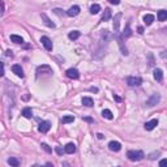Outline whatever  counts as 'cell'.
I'll use <instances>...</instances> for the list:
<instances>
[{"instance_id": "cell-6", "label": "cell", "mask_w": 167, "mask_h": 167, "mask_svg": "<svg viewBox=\"0 0 167 167\" xmlns=\"http://www.w3.org/2000/svg\"><path fill=\"white\" fill-rule=\"evenodd\" d=\"M67 77H69V79H72V80H77L80 77V72L77 71L76 68H69V69H67Z\"/></svg>"}, {"instance_id": "cell-10", "label": "cell", "mask_w": 167, "mask_h": 167, "mask_svg": "<svg viewBox=\"0 0 167 167\" xmlns=\"http://www.w3.org/2000/svg\"><path fill=\"white\" fill-rule=\"evenodd\" d=\"M120 19H122V13H118L115 16V21H114V30H115V35H119V25H120Z\"/></svg>"}, {"instance_id": "cell-39", "label": "cell", "mask_w": 167, "mask_h": 167, "mask_svg": "<svg viewBox=\"0 0 167 167\" xmlns=\"http://www.w3.org/2000/svg\"><path fill=\"white\" fill-rule=\"evenodd\" d=\"M137 30H138V33H140V34H143V33H144V27H141V26L138 27Z\"/></svg>"}, {"instance_id": "cell-19", "label": "cell", "mask_w": 167, "mask_h": 167, "mask_svg": "<svg viewBox=\"0 0 167 167\" xmlns=\"http://www.w3.org/2000/svg\"><path fill=\"white\" fill-rule=\"evenodd\" d=\"M157 17H158V20H159V21H166V20H167V10H165V9L158 10Z\"/></svg>"}, {"instance_id": "cell-37", "label": "cell", "mask_w": 167, "mask_h": 167, "mask_svg": "<svg viewBox=\"0 0 167 167\" xmlns=\"http://www.w3.org/2000/svg\"><path fill=\"white\" fill-rule=\"evenodd\" d=\"M43 167H54V165H52V163H50V162H47V163H46V165H45Z\"/></svg>"}, {"instance_id": "cell-45", "label": "cell", "mask_w": 167, "mask_h": 167, "mask_svg": "<svg viewBox=\"0 0 167 167\" xmlns=\"http://www.w3.org/2000/svg\"><path fill=\"white\" fill-rule=\"evenodd\" d=\"M165 31H166V33H167V29H165Z\"/></svg>"}, {"instance_id": "cell-40", "label": "cell", "mask_w": 167, "mask_h": 167, "mask_svg": "<svg viewBox=\"0 0 167 167\" xmlns=\"http://www.w3.org/2000/svg\"><path fill=\"white\" fill-rule=\"evenodd\" d=\"M3 76V74H4V63H1V73H0Z\"/></svg>"}, {"instance_id": "cell-8", "label": "cell", "mask_w": 167, "mask_h": 167, "mask_svg": "<svg viewBox=\"0 0 167 167\" xmlns=\"http://www.w3.org/2000/svg\"><path fill=\"white\" fill-rule=\"evenodd\" d=\"M12 72L16 74V76H19V77H22L25 76L24 74V69L21 68V65H19V64H15V65H12Z\"/></svg>"}, {"instance_id": "cell-28", "label": "cell", "mask_w": 167, "mask_h": 167, "mask_svg": "<svg viewBox=\"0 0 167 167\" xmlns=\"http://www.w3.org/2000/svg\"><path fill=\"white\" fill-rule=\"evenodd\" d=\"M41 146H42V148H43V149H45V150H46V151H47V153H51V151H52V149H51V148H50V146H48V145H47V144H45V143H43V144H42V145H41Z\"/></svg>"}, {"instance_id": "cell-29", "label": "cell", "mask_w": 167, "mask_h": 167, "mask_svg": "<svg viewBox=\"0 0 167 167\" xmlns=\"http://www.w3.org/2000/svg\"><path fill=\"white\" fill-rule=\"evenodd\" d=\"M159 167H167V158L159 161Z\"/></svg>"}, {"instance_id": "cell-13", "label": "cell", "mask_w": 167, "mask_h": 167, "mask_svg": "<svg viewBox=\"0 0 167 167\" xmlns=\"http://www.w3.org/2000/svg\"><path fill=\"white\" fill-rule=\"evenodd\" d=\"M64 151H65L67 154H73V153L76 151V145H74L73 143L67 144L65 146H64Z\"/></svg>"}, {"instance_id": "cell-25", "label": "cell", "mask_w": 167, "mask_h": 167, "mask_svg": "<svg viewBox=\"0 0 167 167\" xmlns=\"http://www.w3.org/2000/svg\"><path fill=\"white\" fill-rule=\"evenodd\" d=\"M73 120H74V116L73 115H65V116H63L62 123L63 124H68V123H72Z\"/></svg>"}, {"instance_id": "cell-34", "label": "cell", "mask_w": 167, "mask_h": 167, "mask_svg": "<svg viewBox=\"0 0 167 167\" xmlns=\"http://www.w3.org/2000/svg\"><path fill=\"white\" fill-rule=\"evenodd\" d=\"M110 3H111V4H115V5H118L119 4V0H110Z\"/></svg>"}, {"instance_id": "cell-32", "label": "cell", "mask_w": 167, "mask_h": 167, "mask_svg": "<svg viewBox=\"0 0 167 167\" xmlns=\"http://www.w3.org/2000/svg\"><path fill=\"white\" fill-rule=\"evenodd\" d=\"M161 58H163V59H167V51H163V52H161Z\"/></svg>"}, {"instance_id": "cell-24", "label": "cell", "mask_w": 167, "mask_h": 167, "mask_svg": "<svg viewBox=\"0 0 167 167\" xmlns=\"http://www.w3.org/2000/svg\"><path fill=\"white\" fill-rule=\"evenodd\" d=\"M153 21H154V16H153V15H145L144 16V22L148 26L153 24Z\"/></svg>"}, {"instance_id": "cell-15", "label": "cell", "mask_w": 167, "mask_h": 167, "mask_svg": "<svg viewBox=\"0 0 167 167\" xmlns=\"http://www.w3.org/2000/svg\"><path fill=\"white\" fill-rule=\"evenodd\" d=\"M41 17H42V20H43V22H45L46 25H47L48 27H55V24H54V22H52L51 20L48 19V17H47V15H46V13H42V15H41Z\"/></svg>"}, {"instance_id": "cell-17", "label": "cell", "mask_w": 167, "mask_h": 167, "mask_svg": "<svg viewBox=\"0 0 167 167\" xmlns=\"http://www.w3.org/2000/svg\"><path fill=\"white\" fill-rule=\"evenodd\" d=\"M80 35H81V33L79 30H73V31H71V33L68 34V38L71 41H76L77 38H80Z\"/></svg>"}, {"instance_id": "cell-1", "label": "cell", "mask_w": 167, "mask_h": 167, "mask_svg": "<svg viewBox=\"0 0 167 167\" xmlns=\"http://www.w3.org/2000/svg\"><path fill=\"white\" fill-rule=\"evenodd\" d=\"M127 157L132 162H138V161H141V159H144L145 154L143 150H129L127 153Z\"/></svg>"}, {"instance_id": "cell-16", "label": "cell", "mask_w": 167, "mask_h": 167, "mask_svg": "<svg viewBox=\"0 0 167 167\" xmlns=\"http://www.w3.org/2000/svg\"><path fill=\"white\" fill-rule=\"evenodd\" d=\"M22 116H24V118H26V119H31V118H33V111H31V108L30 107H25L22 110Z\"/></svg>"}, {"instance_id": "cell-11", "label": "cell", "mask_w": 167, "mask_h": 167, "mask_svg": "<svg viewBox=\"0 0 167 167\" xmlns=\"http://www.w3.org/2000/svg\"><path fill=\"white\" fill-rule=\"evenodd\" d=\"M108 149L112 151H120V149H122V144L118 143V141H111V143L108 144Z\"/></svg>"}, {"instance_id": "cell-44", "label": "cell", "mask_w": 167, "mask_h": 167, "mask_svg": "<svg viewBox=\"0 0 167 167\" xmlns=\"http://www.w3.org/2000/svg\"><path fill=\"white\" fill-rule=\"evenodd\" d=\"M33 167H39V166H37V165H34V166H33Z\"/></svg>"}, {"instance_id": "cell-26", "label": "cell", "mask_w": 167, "mask_h": 167, "mask_svg": "<svg viewBox=\"0 0 167 167\" xmlns=\"http://www.w3.org/2000/svg\"><path fill=\"white\" fill-rule=\"evenodd\" d=\"M131 35H132V30H131L129 24H127L125 29H124V33H123V38H128V37H131Z\"/></svg>"}, {"instance_id": "cell-7", "label": "cell", "mask_w": 167, "mask_h": 167, "mask_svg": "<svg viewBox=\"0 0 167 167\" xmlns=\"http://www.w3.org/2000/svg\"><path fill=\"white\" fill-rule=\"evenodd\" d=\"M41 42H42V45L45 46V48L47 50V51H52V42H51V39H50L48 37H42Z\"/></svg>"}, {"instance_id": "cell-33", "label": "cell", "mask_w": 167, "mask_h": 167, "mask_svg": "<svg viewBox=\"0 0 167 167\" xmlns=\"http://www.w3.org/2000/svg\"><path fill=\"white\" fill-rule=\"evenodd\" d=\"M85 122H88V123H94V120L91 119V118H84Z\"/></svg>"}, {"instance_id": "cell-30", "label": "cell", "mask_w": 167, "mask_h": 167, "mask_svg": "<svg viewBox=\"0 0 167 167\" xmlns=\"http://www.w3.org/2000/svg\"><path fill=\"white\" fill-rule=\"evenodd\" d=\"M55 150H56V153H58L59 155H62V154H63V149L60 148V146H56V149H55Z\"/></svg>"}, {"instance_id": "cell-14", "label": "cell", "mask_w": 167, "mask_h": 167, "mask_svg": "<svg viewBox=\"0 0 167 167\" xmlns=\"http://www.w3.org/2000/svg\"><path fill=\"white\" fill-rule=\"evenodd\" d=\"M153 76H154V79H155V80L161 82V81L163 80V72H162V69L155 68V69H154V72H153Z\"/></svg>"}, {"instance_id": "cell-3", "label": "cell", "mask_w": 167, "mask_h": 167, "mask_svg": "<svg viewBox=\"0 0 167 167\" xmlns=\"http://www.w3.org/2000/svg\"><path fill=\"white\" fill-rule=\"evenodd\" d=\"M41 74H52V69L48 65H41L37 68V76L39 77Z\"/></svg>"}, {"instance_id": "cell-20", "label": "cell", "mask_w": 167, "mask_h": 167, "mask_svg": "<svg viewBox=\"0 0 167 167\" xmlns=\"http://www.w3.org/2000/svg\"><path fill=\"white\" fill-rule=\"evenodd\" d=\"M110 19H111V9H110V8H106V9H105V13H103V16H102V20H101V21H103V22H106V21H108Z\"/></svg>"}, {"instance_id": "cell-22", "label": "cell", "mask_w": 167, "mask_h": 167, "mask_svg": "<svg viewBox=\"0 0 167 167\" xmlns=\"http://www.w3.org/2000/svg\"><path fill=\"white\" fill-rule=\"evenodd\" d=\"M8 163L12 167H19L20 166V161L17 158H15V157H10V158H8Z\"/></svg>"}, {"instance_id": "cell-38", "label": "cell", "mask_w": 167, "mask_h": 167, "mask_svg": "<svg viewBox=\"0 0 167 167\" xmlns=\"http://www.w3.org/2000/svg\"><path fill=\"white\" fill-rule=\"evenodd\" d=\"M90 91H93V93H97V91H98V88H90Z\"/></svg>"}, {"instance_id": "cell-36", "label": "cell", "mask_w": 167, "mask_h": 167, "mask_svg": "<svg viewBox=\"0 0 167 167\" xmlns=\"http://www.w3.org/2000/svg\"><path fill=\"white\" fill-rule=\"evenodd\" d=\"M62 166H63V167H71L68 162H63V163H62Z\"/></svg>"}, {"instance_id": "cell-4", "label": "cell", "mask_w": 167, "mask_h": 167, "mask_svg": "<svg viewBox=\"0 0 167 167\" xmlns=\"http://www.w3.org/2000/svg\"><path fill=\"white\" fill-rule=\"evenodd\" d=\"M159 101H161V95H159V94H153L151 97L146 101V106H149V107H153V106H155Z\"/></svg>"}, {"instance_id": "cell-27", "label": "cell", "mask_w": 167, "mask_h": 167, "mask_svg": "<svg viewBox=\"0 0 167 167\" xmlns=\"http://www.w3.org/2000/svg\"><path fill=\"white\" fill-rule=\"evenodd\" d=\"M99 10H101V7H99V4H93L90 7V13H91V15H97V13H99Z\"/></svg>"}, {"instance_id": "cell-5", "label": "cell", "mask_w": 167, "mask_h": 167, "mask_svg": "<svg viewBox=\"0 0 167 167\" xmlns=\"http://www.w3.org/2000/svg\"><path fill=\"white\" fill-rule=\"evenodd\" d=\"M50 128H51V123L47 122V120H45V122L39 123V125H38V131H39L41 133H47L50 131Z\"/></svg>"}, {"instance_id": "cell-35", "label": "cell", "mask_w": 167, "mask_h": 167, "mask_svg": "<svg viewBox=\"0 0 167 167\" xmlns=\"http://www.w3.org/2000/svg\"><path fill=\"white\" fill-rule=\"evenodd\" d=\"M5 52H7V56H10V58L13 56V55H12V51H10V50H7Z\"/></svg>"}, {"instance_id": "cell-2", "label": "cell", "mask_w": 167, "mask_h": 167, "mask_svg": "<svg viewBox=\"0 0 167 167\" xmlns=\"http://www.w3.org/2000/svg\"><path fill=\"white\" fill-rule=\"evenodd\" d=\"M127 85L128 86H140L141 84H143V79L141 77H138V76H129V77H127Z\"/></svg>"}, {"instance_id": "cell-21", "label": "cell", "mask_w": 167, "mask_h": 167, "mask_svg": "<svg viewBox=\"0 0 167 167\" xmlns=\"http://www.w3.org/2000/svg\"><path fill=\"white\" fill-rule=\"evenodd\" d=\"M82 105L86 106V107H91V106L94 105V102H93V99H91L90 97H84L82 98Z\"/></svg>"}, {"instance_id": "cell-23", "label": "cell", "mask_w": 167, "mask_h": 167, "mask_svg": "<svg viewBox=\"0 0 167 167\" xmlns=\"http://www.w3.org/2000/svg\"><path fill=\"white\" fill-rule=\"evenodd\" d=\"M102 116H103V118H106V119H108V120H112V119H114L112 112L110 111V110H107V108L102 111Z\"/></svg>"}, {"instance_id": "cell-31", "label": "cell", "mask_w": 167, "mask_h": 167, "mask_svg": "<svg viewBox=\"0 0 167 167\" xmlns=\"http://www.w3.org/2000/svg\"><path fill=\"white\" fill-rule=\"evenodd\" d=\"M155 155H159V153H157V154H155V153H153V154H150V155H149V159H155V158H157Z\"/></svg>"}, {"instance_id": "cell-18", "label": "cell", "mask_w": 167, "mask_h": 167, "mask_svg": "<svg viewBox=\"0 0 167 167\" xmlns=\"http://www.w3.org/2000/svg\"><path fill=\"white\" fill-rule=\"evenodd\" d=\"M10 41L12 42H15V43L17 45H22L24 43V39H22V37H20V35H16V34H12L10 35Z\"/></svg>"}, {"instance_id": "cell-43", "label": "cell", "mask_w": 167, "mask_h": 167, "mask_svg": "<svg viewBox=\"0 0 167 167\" xmlns=\"http://www.w3.org/2000/svg\"><path fill=\"white\" fill-rule=\"evenodd\" d=\"M97 136H98V138H103V134H102V133H98Z\"/></svg>"}, {"instance_id": "cell-9", "label": "cell", "mask_w": 167, "mask_h": 167, "mask_svg": "<svg viewBox=\"0 0 167 167\" xmlns=\"http://www.w3.org/2000/svg\"><path fill=\"white\" fill-rule=\"evenodd\" d=\"M79 13H80V7L79 5H73L67 10V16H69V17H74V16L79 15Z\"/></svg>"}, {"instance_id": "cell-12", "label": "cell", "mask_w": 167, "mask_h": 167, "mask_svg": "<svg viewBox=\"0 0 167 167\" xmlns=\"http://www.w3.org/2000/svg\"><path fill=\"white\" fill-rule=\"evenodd\" d=\"M157 125H158V120L153 119V120H150V122H148L146 124H145V129L146 131H153Z\"/></svg>"}, {"instance_id": "cell-42", "label": "cell", "mask_w": 167, "mask_h": 167, "mask_svg": "<svg viewBox=\"0 0 167 167\" xmlns=\"http://www.w3.org/2000/svg\"><path fill=\"white\" fill-rule=\"evenodd\" d=\"M3 13H4V3L1 1V15H3Z\"/></svg>"}, {"instance_id": "cell-41", "label": "cell", "mask_w": 167, "mask_h": 167, "mask_svg": "<svg viewBox=\"0 0 167 167\" xmlns=\"http://www.w3.org/2000/svg\"><path fill=\"white\" fill-rule=\"evenodd\" d=\"M114 99H115V101H118V102H120V101H122V99H120V98L118 97V95H114Z\"/></svg>"}]
</instances>
